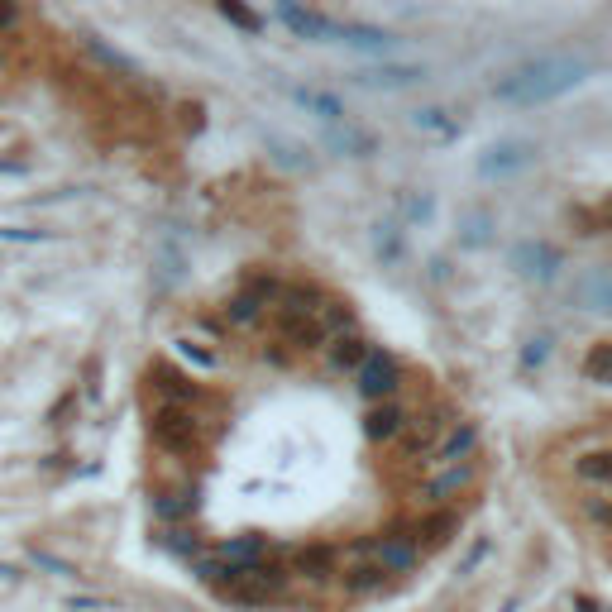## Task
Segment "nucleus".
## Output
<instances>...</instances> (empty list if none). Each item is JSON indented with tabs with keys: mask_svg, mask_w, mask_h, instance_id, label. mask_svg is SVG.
Masks as SVG:
<instances>
[{
	"mask_svg": "<svg viewBox=\"0 0 612 612\" xmlns=\"http://www.w3.org/2000/svg\"><path fill=\"white\" fill-rule=\"evenodd\" d=\"M354 388L369 397V402H393L397 388H402V364L388 350H373L364 359V369L354 373Z\"/></svg>",
	"mask_w": 612,
	"mask_h": 612,
	"instance_id": "obj_6",
	"label": "nucleus"
},
{
	"mask_svg": "<svg viewBox=\"0 0 612 612\" xmlns=\"http://www.w3.org/2000/svg\"><path fill=\"white\" fill-rule=\"evenodd\" d=\"M278 292H283V287L273 283V278H254L244 292H235V297L225 302V321H230V326H254L263 311L278 302Z\"/></svg>",
	"mask_w": 612,
	"mask_h": 612,
	"instance_id": "obj_8",
	"label": "nucleus"
},
{
	"mask_svg": "<svg viewBox=\"0 0 612 612\" xmlns=\"http://www.w3.org/2000/svg\"><path fill=\"white\" fill-rule=\"evenodd\" d=\"M369 354H373L369 340H364V335H354V330H345V335H335V340H330V369L335 373H359Z\"/></svg>",
	"mask_w": 612,
	"mask_h": 612,
	"instance_id": "obj_13",
	"label": "nucleus"
},
{
	"mask_svg": "<svg viewBox=\"0 0 612 612\" xmlns=\"http://www.w3.org/2000/svg\"><path fill=\"white\" fill-rule=\"evenodd\" d=\"M421 77H426L421 67H369V72H359V82H364V87H383V91L416 87Z\"/></svg>",
	"mask_w": 612,
	"mask_h": 612,
	"instance_id": "obj_18",
	"label": "nucleus"
},
{
	"mask_svg": "<svg viewBox=\"0 0 612 612\" xmlns=\"http://www.w3.org/2000/svg\"><path fill=\"white\" fill-rule=\"evenodd\" d=\"M149 436L168 455H192L201 445V412H192V407H153Z\"/></svg>",
	"mask_w": 612,
	"mask_h": 612,
	"instance_id": "obj_2",
	"label": "nucleus"
},
{
	"mask_svg": "<svg viewBox=\"0 0 612 612\" xmlns=\"http://www.w3.org/2000/svg\"><path fill=\"white\" fill-rule=\"evenodd\" d=\"M278 20H283L292 34H302V39H321V44H335V34H340V20H330V15H321V10L283 5V10H278Z\"/></svg>",
	"mask_w": 612,
	"mask_h": 612,
	"instance_id": "obj_11",
	"label": "nucleus"
},
{
	"mask_svg": "<svg viewBox=\"0 0 612 612\" xmlns=\"http://www.w3.org/2000/svg\"><path fill=\"white\" fill-rule=\"evenodd\" d=\"M15 24H20V10H15V5H0V34L15 29Z\"/></svg>",
	"mask_w": 612,
	"mask_h": 612,
	"instance_id": "obj_26",
	"label": "nucleus"
},
{
	"mask_svg": "<svg viewBox=\"0 0 612 612\" xmlns=\"http://www.w3.org/2000/svg\"><path fill=\"white\" fill-rule=\"evenodd\" d=\"M455 421L445 412H421V416H407V431L397 436V450H402V459H412V464H426L431 459V450H436L440 440H445V431H450Z\"/></svg>",
	"mask_w": 612,
	"mask_h": 612,
	"instance_id": "obj_5",
	"label": "nucleus"
},
{
	"mask_svg": "<svg viewBox=\"0 0 612 612\" xmlns=\"http://www.w3.org/2000/svg\"><path fill=\"white\" fill-rule=\"evenodd\" d=\"M584 373H589L593 383L612 388V345H593V350L584 354Z\"/></svg>",
	"mask_w": 612,
	"mask_h": 612,
	"instance_id": "obj_22",
	"label": "nucleus"
},
{
	"mask_svg": "<svg viewBox=\"0 0 612 612\" xmlns=\"http://www.w3.org/2000/svg\"><path fill=\"white\" fill-rule=\"evenodd\" d=\"M469 479H474V464H455V469H436L426 483H416V503L421 507H445L450 498H459L464 488H469Z\"/></svg>",
	"mask_w": 612,
	"mask_h": 612,
	"instance_id": "obj_9",
	"label": "nucleus"
},
{
	"mask_svg": "<svg viewBox=\"0 0 612 612\" xmlns=\"http://www.w3.org/2000/svg\"><path fill=\"white\" fill-rule=\"evenodd\" d=\"M589 77V63L584 58H569V53H555V58H536V63L517 67L512 77L498 82V96L512 101V106H536V101H550L560 91L579 87Z\"/></svg>",
	"mask_w": 612,
	"mask_h": 612,
	"instance_id": "obj_1",
	"label": "nucleus"
},
{
	"mask_svg": "<svg viewBox=\"0 0 612 612\" xmlns=\"http://www.w3.org/2000/svg\"><path fill=\"white\" fill-rule=\"evenodd\" d=\"M388 584V574L373 565V560H364L359 550H350L345 560H340V589L354 593V598H364V593H378Z\"/></svg>",
	"mask_w": 612,
	"mask_h": 612,
	"instance_id": "obj_10",
	"label": "nucleus"
},
{
	"mask_svg": "<svg viewBox=\"0 0 612 612\" xmlns=\"http://www.w3.org/2000/svg\"><path fill=\"white\" fill-rule=\"evenodd\" d=\"M407 431V407L402 402H373V412L364 416V436L378 440V445H388V440H397Z\"/></svg>",
	"mask_w": 612,
	"mask_h": 612,
	"instance_id": "obj_12",
	"label": "nucleus"
},
{
	"mask_svg": "<svg viewBox=\"0 0 612 612\" xmlns=\"http://www.w3.org/2000/svg\"><path fill=\"white\" fill-rule=\"evenodd\" d=\"M330 144H335V149H350L354 158H364V153L373 149V139H369V134L350 130V125H345V130H335V134H330Z\"/></svg>",
	"mask_w": 612,
	"mask_h": 612,
	"instance_id": "obj_23",
	"label": "nucleus"
},
{
	"mask_svg": "<svg viewBox=\"0 0 612 612\" xmlns=\"http://www.w3.org/2000/svg\"><path fill=\"white\" fill-rule=\"evenodd\" d=\"M220 15H225L230 24H244V29H259V20H254L249 10H240V5H220Z\"/></svg>",
	"mask_w": 612,
	"mask_h": 612,
	"instance_id": "obj_25",
	"label": "nucleus"
},
{
	"mask_svg": "<svg viewBox=\"0 0 612 612\" xmlns=\"http://www.w3.org/2000/svg\"><path fill=\"white\" fill-rule=\"evenodd\" d=\"M455 536V517L450 512H431V517H421V522L412 526V541L421 550H431V546H445Z\"/></svg>",
	"mask_w": 612,
	"mask_h": 612,
	"instance_id": "obj_19",
	"label": "nucleus"
},
{
	"mask_svg": "<svg viewBox=\"0 0 612 612\" xmlns=\"http://www.w3.org/2000/svg\"><path fill=\"white\" fill-rule=\"evenodd\" d=\"M526 163H531V149H526V144H498V149L479 163V173L483 177H507V173H517V168H526Z\"/></svg>",
	"mask_w": 612,
	"mask_h": 612,
	"instance_id": "obj_15",
	"label": "nucleus"
},
{
	"mask_svg": "<svg viewBox=\"0 0 612 612\" xmlns=\"http://www.w3.org/2000/svg\"><path fill=\"white\" fill-rule=\"evenodd\" d=\"M584 512H589V517H593L598 526H612V498H603V493H589Z\"/></svg>",
	"mask_w": 612,
	"mask_h": 612,
	"instance_id": "obj_24",
	"label": "nucleus"
},
{
	"mask_svg": "<svg viewBox=\"0 0 612 612\" xmlns=\"http://www.w3.org/2000/svg\"><path fill=\"white\" fill-rule=\"evenodd\" d=\"M149 388L158 393V407H201V388L197 378H187V373H177L173 364H153L149 369Z\"/></svg>",
	"mask_w": 612,
	"mask_h": 612,
	"instance_id": "obj_7",
	"label": "nucleus"
},
{
	"mask_svg": "<svg viewBox=\"0 0 612 612\" xmlns=\"http://www.w3.org/2000/svg\"><path fill=\"white\" fill-rule=\"evenodd\" d=\"M359 550L364 560H373V565L383 569V574H412L416 560H421V546L412 541V531H388V536H369V541H359Z\"/></svg>",
	"mask_w": 612,
	"mask_h": 612,
	"instance_id": "obj_4",
	"label": "nucleus"
},
{
	"mask_svg": "<svg viewBox=\"0 0 612 612\" xmlns=\"http://www.w3.org/2000/svg\"><path fill=\"white\" fill-rule=\"evenodd\" d=\"M287 589V569L283 565H230V579H225V589L220 598H230V603H263V598H278Z\"/></svg>",
	"mask_w": 612,
	"mask_h": 612,
	"instance_id": "obj_3",
	"label": "nucleus"
},
{
	"mask_svg": "<svg viewBox=\"0 0 612 612\" xmlns=\"http://www.w3.org/2000/svg\"><path fill=\"white\" fill-rule=\"evenodd\" d=\"M412 130L416 134H436V139H455L459 120H455V110L431 106V110H416V115H412Z\"/></svg>",
	"mask_w": 612,
	"mask_h": 612,
	"instance_id": "obj_20",
	"label": "nucleus"
},
{
	"mask_svg": "<svg viewBox=\"0 0 612 612\" xmlns=\"http://www.w3.org/2000/svg\"><path fill=\"white\" fill-rule=\"evenodd\" d=\"M297 569H302V579H311V584H326L330 574H340V565H335L330 550H306L302 560H297Z\"/></svg>",
	"mask_w": 612,
	"mask_h": 612,
	"instance_id": "obj_21",
	"label": "nucleus"
},
{
	"mask_svg": "<svg viewBox=\"0 0 612 612\" xmlns=\"http://www.w3.org/2000/svg\"><path fill=\"white\" fill-rule=\"evenodd\" d=\"M335 44H350V48H369V53H383V48H393V34H388V29H373V24H350V20H340V34H335Z\"/></svg>",
	"mask_w": 612,
	"mask_h": 612,
	"instance_id": "obj_16",
	"label": "nucleus"
},
{
	"mask_svg": "<svg viewBox=\"0 0 612 612\" xmlns=\"http://www.w3.org/2000/svg\"><path fill=\"white\" fill-rule=\"evenodd\" d=\"M574 474L589 488H612V450H584L574 459Z\"/></svg>",
	"mask_w": 612,
	"mask_h": 612,
	"instance_id": "obj_17",
	"label": "nucleus"
},
{
	"mask_svg": "<svg viewBox=\"0 0 612 612\" xmlns=\"http://www.w3.org/2000/svg\"><path fill=\"white\" fill-rule=\"evenodd\" d=\"M287 96H292L297 106L316 110L326 125H345V106H340V96H330V91H316V87H287Z\"/></svg>",
	"mask_w": 612,
	"mask_h": 612,
	"instance_id": "obj_14",
	"label": "nucleus"
}]
</instances>
